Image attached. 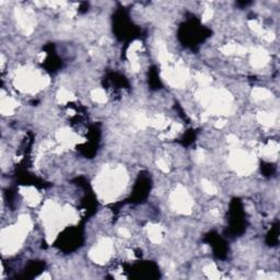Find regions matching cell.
<instances>
[{"instance_id": "6da1fadb", "label": "cell", "mask_w": 280, "mask_h": 280, "mask_svg": "<svg viewBox=\"0 0 280 280\" xmlns=\"http://www.w3.org/2000/svg\"><path fill=\"white\" fill-rule=\"evenodd\" d=\"M127 173L124 168H106L96 178V190L104 200L112 202L124 190Z\"/></svg>"}, {"instance_id": "277c9868", "label": "cell", "mask_w": 280, "mask_h": 280, "mask_svg": "<svg viewBox=\"0 0 280 280\" xmlns=\"http://www.w3.org/2000/svg\"><path fill=\"white\" fill-rule=\"evenodd\" d=\"M21 195L23 200L30 207H36L42 202V194L33 186H24L21 188Z\"/></svg>"}, {"instance_id": "7a4b0ae2", "label": "cell", "mask_w": 280, "mask_h": 280, "mask_svg": "<svg viewBox=\"0 0 280 280\" xmlns=\"http://www.w3.org/2000/svg\"><path fill=\"white\" fill-rule=\"evenodd\" d=\"M171 206L175 212L190 214L194 209V200L185 188L178 185L171 194Z\"/></svg>"}, {"instance_id": "52a82bcc", "label": "cell", "mask_w": 280, "mask_h": 280, "mask_svg": "<svg viewBox=\"0 0 280 280\" xmlns=\"http://www.w3.org/2000/svg\"><path fill=\"white\" fill-rule=\"evenodd\" d=\"M147 236L154 244H160L164 240V228L159 224H149L147 226Z\"/></svg>"}, {"instance_id": "ba28073f", "label": "cell", "mask_w": 280, "mask_h": 280, "mask_svg": "<svg viewBox=\"0 0 280 280\" xmlns=\"http://www.w3.org/2000/svg\"><path fill=\"white\" fill-rule=\"evenodd\" d=\"M256 120H258L260 125H262V127L272 128L275 126L277 122V116L276 114L272 112H265V110H262V112H260L256 115Z\"/></svg>"}, {"instance_id": "4fadbf2b", "label": "cell", "mask_w": 280, "mask_h": 280, "mask_svg": "<svg viewBox=\"0 0 280 280\" xmlns=\"http://www.w3.org/2000/svg\"><path fill=\"white\" fill-rule=\"evenodd\" d=\"M204 272L206 274L208 278H212V279H218L221 277L220 270H218V267L214 262H210V264L204 267Z\"/></svg>"}, {"instance_id": "5b68a950", "label": "cell", "mask_w": 280, "mask_h": 280, "mask_svg": "<svg viewBox=\"0 0 280 280\" xmlns=\"http://www.w3.org/2000/svg\"><path fill=\"white\" fill-rule=\"evenodd\" d=\"M270 54L262 48H256L255 50H253L250 52V65L253 66V68L256 69H262L264 68L268 62H270Z\"/></svg>"}, {"instance_id": "8fae6325", "label": "cell", "mask_w": 280, "mask_h": 280, "mask_svg": "<svg viewBox=\"0 0 280 280\" xmlns=\"http://www.w3.org/2000/svg\"><path fill=\"white\" fill-rule=\"evenodd\" d=\"M90 98L94 103L102 105L108 103V93L105 92V90L102 89V88H94V89L90 92Z\"/></svg>"}, {"instance_id": "30bf717a", "label": "cell", "mask_w": 280, "mask_h": 280, "mask_svg": "<svg viewBox=\"0 0 280 280\" xmlns=\"http://www.w3.org/2000/svg\"><path fill=\"white\" fill-rule=\"evenodd\" d=\"M250 96H252V98L255 102H266L272 98V91L266 89V88L255 86L252 90Z\"/></svg>"}, {"instance_id": "9c48e42d", "label": "cell", "mask_w": 280, "mask_h": 280, "mask_svg": "<svg viewBox=\"0 0 280 280\" xmlns=\"http://www.w3.org/2000/svg\"><path fill=\"white\" fill-rule=\"evenodd\" d=\"M74 100H76V96L72 93V91H70L65 86H62L58 89L56 93V101L58 103L62 105H68L69 103H72Z\"/></svg>"}, {"instance_id": "3957f363", "label": "cell", "mask_w": 280, "mask_h": 280, "mask_svg": "<svg viewBox=\"0 0 280 280\" xmlns=\"http://www.w3.org/2000/svg\"><path fill=\"white\" fill-rule=\"evenodd\" d=\"M114 253V244L108 238H102L90 250V258L96 264H106Z\"/></svg>"}, {"instance_id": "7c38bea8", "label": "cell", "mask_w": 280, "mask_h": 280, "mask_svg": "<svg viewBox=\"0 0 280 280\" xmlns=\"http://www.w3.org/2000/svg\"><path fill=\"white\" fill-rule=\"evenodd\" d=\"M202 190L207 195L214 196L218 194V188L212 182H210L209 180L204 178L202 180Z\"/></svg>"}, {"instance_id": "8992f818", "label": "cell", "mask_w": 280, "mask_h": 280, "mask_svg": "<svg viewBox=\"0 0 280 280\" xmlns=\"http://www.w3.org/2000/svg\"><path fill=\"white\" fill-rule=\"evenodd\" d=\"M19 108V103L16 100L14 96L6 94L4 90H2V114L4 116H11L16 114V110Z\"/></svg>"}]
</instances>
